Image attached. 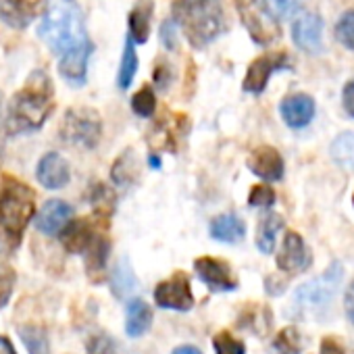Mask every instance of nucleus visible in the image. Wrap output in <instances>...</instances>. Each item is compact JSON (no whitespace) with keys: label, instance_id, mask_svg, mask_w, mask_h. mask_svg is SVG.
<instances>
[{"label":"nucleus","instance_id":"25","mask_svg":"<svg viewBox=\"0 0 354 354\" xmlns=\"http://www.w3.org/2000/svg\"><path fill=\"white\" fill-rule=\"evenodd\" d=\"M281 230H283V219L277 213H269V215H265L259 221V227H257V246H259V250L263 254L273 252L277 234Z\"/></svg>","mask_w":354,"mask_h":354},{"label":"nucleus","instance_id":"32","mask_svg":"<svg viewBox=\"0 0 354 354\" xmlns=\"http://www.w3.org/2000/svg\"><path fill=\"white\" fill-rule=\"evenodd\" d=\"M131 109L136 115L140 117H152L154 109H156V98H154V90L150 86H144L140 92L133 94L131 98Z\"/></svg>","mask_w":354,"mask_h":354},{"label":"nucleus","instance_id":"30","mask_svg":"<svg viewBox=\"0 0 354 354\" xmlns=\"http://www.w3.org/2000/svg\"><path fill=\"white\" fill-rule=\"evenodd\" d=\"M273 348L279 354H300V350H302V337H300L298 329L296 327H283L275 335Z\"/></svg>","mask_w":354,"mask_h":354},{"label":"nucleus","instance_id":"49","mask_svg":"<svg viewBox=\"0 0 354 354\" xmlns=\"http://www.w3.org/2000/svg\"><path fill=\"white\" fill-rule=\"evenodd\" d=\"M352 203H354V198H352Z\"/></svg>","mask_w":354,"mask_h":354},{"label":"nucleus","instance_id":"38","mask_svg":"<svg viewBox=\"0 0 354 354\" xmlns=\"http://www.w3.org/2000/svg\"><path fill=\"white\" fill-rule=\"evenodd\" d=\"M115 339L106 333H96L88 339V354H115Z\"/></svg>","mask_w":354,"mask_h":354},{"label":"nucleus","instance_id":"6","mask_svg":"<svg viewBox=\"0 0 354 354\" xmlns=\"http://www.w3.org/2000/svg\"><path fill=\"white\" fill-rule=\"evenodd\" d=\"M59 136L63 142L80 148H96L102 138V119L94 109L75 106L63 115Z\"/></svg>","mask_w":354,"mask_h":354},{"label":"nucleus","instance_id":"10","mask_svg":"<svg viewBox=\"0 0 354 354\" xmlns=\"http://www.w3.org/2000/svg\"><path fill=\"white\" fill-rule=\"evenodd\" d=\"M290 67V59L286 53H271L265 57H259L257 61H252V65L246 71L244 84L242 88L250 94H261L267 88L269 77L279 71V69H288Z\"/></svg>","mask_w":354,"mask_h":354},{"label":"nucleus","instance_id":"46","mask_svg":"<svg viewBox=\"0 0 354 354\" xmlns=\"http://www.w3.org/2000/svg\"><path fill=\"white\" fill-rule=\"evenodd\" d=\"M3 131H5V113H3V92H0V152H3V140H5Z\"/></svg>","mask_w":354,"mask_h":354},{"label":"nucleus","instance_id":"45","mask_svg":"<svg viewBox=\"0 0 354 354\" xmlns=\"http://www.w3.org/2000/svg\"><path fill=\"white\" fill-rule=\"evenodd\" d=\"M0 354H17L15 346L11 344V339L5 337V335H0Z\"/></svg>","mask_w":354,"mask_h":354},{"label":"nucleus","instance_id":"33","mask_svg":"<svg viewBox=\"0 0 354 354\" xmlns=\"http://www.w3.org/2000/svg\"><path fill=\"white\" fill-rule=\"evenodd\" d=\"M133 286H136V279L131 275V269L123 261L121 265H117V271H115V277H113V292L119 298H125L133 290Z\"/></svg>","mask_w":354,"mask_h":354},{"label":"nucleus","instance_id":"47","mask_svg":"<svg viewBox=\"0 0 354 354\" xmlns=\"http://www.w3.org/2000/svg\"><path fill=\"white\" fill-rule=\"evenodd\" d=\"M171 354H203L196 346H180V348H175Z\"/></svg>","mask_w":354,"mask_h":354},{"label":"nucleus","instance_id":"28","mask_svg":"<svg viewBox=\"0 0 354 354\" xmlns=\"http://www.w3.org/2000/svg\"><path fill=\"white\" fill-rule=\"evenodd\" d=\"M138 73V55L133 48V42L127 38L125 46H123V57H121V65H119V73H117V84L121 90H127L133 82Z\"/></svg>","mask_w":354,"mask_h":354},{"label":"nucleus","instance_id":"2","mask_svg":"<svg viewBox=\"0 0 354 354\" xmlns=\"http://www.w3.org/2000/svg\"><path fill=\"white\" fill-rule=\"evenodd\" d=\"M36 217V192L17 177L0 180V254H11Z\"/></svg>","mask_w":354,"mask_h":354},{"label":"nucleus","instance_id":"48","mask_svg":"<svg viewBox=\"0 0 354 354\" xmlns=\"http://www.w3.org/2000/svg\"><path fill=\"white\" fill-rule=\"evenodd\" d=\"M148 162H150L152 167H156V169H158V167H160V158H158V154H154V152H152V154H150V158H148Z\"/></svg>","mask_w":354,"mask_h":354},{"label":"nucleus","instance_id":"41","mask_svg":"<svg viewBox=\"0 0 354 354\" xmlns=\"http://www.w3.org/2000/svg\"><path fill=\"white\" fill-rule=\"evenodd\" d=\"M154 84L160 90H165L171 84V69H169V65H165V63L156 65V69H154Z\"/></svg>","mask_w":354,"mask_h":354},{"label":"nucleus","instance_id":"37","mask_svg":"<svg viewBox=\"0 0 354 354\" xmlns=\"http://www.w3.org/2000/svg\"><path fill=\"white\" fill-rule=\"evenodd\" d=\"M275 203V192L271 186H265V184H259L250 190V196H248V205L250 207H261V209H269L273 207Z\"/></svg>","mask_w":354,"mask_h":354},{"label":"nucleus","instance_id":"31","mask_svg":"<svg viewBox=\"0 0 354 354\" xmlns=\"http://www.w3.org/2000/svg\"><path fill=\"white\" fill-rule=\"evenodd\" d=\"M259 323H263L265 329L271 327V313H269L267 308H263V306H250V308L244 310L242 317H240V325H242V327H248V329H252V331H257V333H263V329H261Z\"/></svg>","mask_w":354,"mask_h":354},{"label":"nucleus","instance_id":"3","mask_svg":"<svg viewBox=\"0 0 354 354\" xmlns=\"http://www.w3.org/2000/svg\"><path fill=\"white\" fill-rule=\"evenodd\" d=\"M171 19L194 48H205L225 32V13L219 0H175Z\"/></svg>","mask_w":354,"mask_h":354},{"label":"nucleus","instance_id":"1","mask_svg":"<svg viewBox=\"0 0 354 354\" xmlns=\"http://www.w3.org/2000/svg\"><path fill=\"white\" fill-rule=\"evenodd\" d=\"M55 109V88L46 71H34L24 88L11 98L5 115V131L9 136L40 129Z\"/></svg>","mask_w":354,"mask_h":354},{"label":"nucleus","instance_id":"34","mask_svg":"<svg viewBox=\"0 0 354 354\" xmlns=\"http://www.w3.org/2000/svg\"><path fill=\"white\" fill-rule=\"evenodd\" d=\"M213 346H215V352L217 354H246V346L244 342L236 339L232 333L227 331H219L215 337H213Z\"/></svg>","mask_w":354,"mask_h":354},{"label":"nucleus","instance_id":"4","mask_svg":"<svg viewBox=\"0 0 354 354\" xmlns=\"http://www.w3.org/2000/svg\"><path fill=\"white\" fill-rule=\"evenodd\" d=\"M38 34L46 42V46L61 57L88 42L82 11L75 5L65 3V0H57L48 7Z\"/></svg>","mask_w":354,"mask_h":354},{"label":"nucleus","instance_id":"12","mask_svg":"<svg viewBox=\"0 0 354 354\" xmlns=\"http://www.w3.org/2000/svg\"><path fill=\"white\" fill-rule=\"evenodd\" d=\"M310 265V254L304 246V240L296 232H288L283 236L281 250L277 254V269L283 273H302Z\"/></svg>","mask_w":354,"mask_h":354},{"label":"nucleus","instance_id":"43","mask_svg":"<svg viewBox=\"0 0 354 354\" xmlns=\"http://www.w3.org/2000/svg\"><path fill=\"white\" fill-rule=\"evenodd\" d=\"M342 102H344V109L350 117H354V80L350 84H346L344 92H342Z\"/></svg>","mask_w":354,"mask_h":354},{"label":"nucleus","instance_id":"42","mask_svg":"<svg viewBox=\"0 0 354 354\" xmlns=\"http://www.w3.org/2000/svg\"><path fill=\"white\" fill-rule=\"evenodd\" d=\"M319 354H346V350H344V346H342L335 337H325V339L321 342Z\"/></svg>","mask_w":354,"mask_h":354},{"label":"nucleus","instance_id":"17","mask_svg":"<svg viewBox=\"0 0 354 354\" xmlns=\"http://www.w3.org/2000/svg\"><path fill=\"white\" fill-rule=\"evenodd\" d=\"M248 167L265 182H277L283 177V158L273 146H259L248 158Z\"/></svg>","mask_w":354,"mask_h":354},{"label":"nucleus","instance_id":"22","mask_svg":"<svg viewBox=\"0 0 354 354\" xmlns=\"http://www.w3.org/2000/svg\"><path fill=\"white\" fill-rule=\"evenodd\" d=\"M152 0H138L129 13V40L136 44H146L150 36V21H152Z\"/></svg>","mask_w":354,"mask_h":354},{"label":"nucleus","instance_id":"27","mask_svg":"<svg viewBox=\"0 0 354 354\" xmlns=\"http://www.w3.org/2000/svg\"><path fill=\"white\" fill-rule=\"evenodd\" d=\"M138 175V160L133 156L131 150H125L113 165V171H111V177L117 186H129Z\"/></svg>","mask_w":354,"mask_h":354},{"label":"nucleus","instance_id":"19","mask_svg":"<svg viewBox=\"0 0 354 354\" xmlns=\"http://www.w3.org/2000/svg\"><path fill=\"white\" fill-rule=\"evenodd\" d=\"M111 252V242L104 232L96 234L86 248V275L92 283H100L106 275V261Z\"/></svg>","mask_w":354,"mask_h":354},{"label":"nucleus","instance_id":"44","mask_svg":"<svg viewBox=\"0 0 354 354\" xmlns=\"http://www.w3.org/2000/svg\"><path fill=\"white\" fill-rule=\"evenodd\" d=\"M344 308H346V315H348V319L354 323V281L348 286V290H346V296H344Z\"/></svg>","mask_w":354,"mask_h":354},{"label":"nucleus","instance_id":"23","mask_svg":"<svg viewBox=\"0 0 354 354\" xmlns=\"http://www.w3.org/2000/svg\"><path fill=\"white\" fill-rule=\"evenodd\" d=\"M152 325V308L142 298H131L125 310V331L131 337L144 335Z\"/></svg>","mask_w":354,"mask_h":354},{"label":"nucleus","instance_id":"5","mask_svg":"<svg viewBox=\"0 0 354 354\" xmlns=\"http://www.w3.org/2000/svg\"><path fill=\"white\" fill-rule=\"evenodd\" d=\"M342 279H344V267L339 263H333L323 275L300 286L294 292V304H292L294 313L302 319L323 317L325 310L331 306L342 286Z\"/></svg>","mask_w":354,"mask_h":354},{"label":"nucleus","instance_id":"8","mask_svg":"<svg viewBox=\"0 0 354 354\" xmlns=\"http://www.w3.org/2000/svg\"><path fill=\"white\" fill-rule=\"evenodd\" d=\"M154 302L160 308L186 313L194 306V294L186 273L177 271L154 288Z\"/></svg>","mask_w":354,"mask_h":354},{"label":"nucleus","instance_id":"24","mask_svg":"<svg viewBox=\"0 0 354 354\" xmlns=\"http://www.w3.org/2000/svg\"><path fill=\"white\" fill-rule=\"evenodd\" d=\"M211 236L219 242H225V244H236V242H242L244 236H246V225L244 221L238 217V215H219L211 221V227H209Z\"/></svg>","mask_w":354,"mask_h":354},{"label":"nucleus","instance_id":"29","mask_svg":"<svg viewBox=\"0 0 354 354\" xmlns=\"http://www.w3.org/2000/svg\"><path fill=\"white\" fill-rule=\"evenodd\" d=\"M19 337L26 344L30 354H48L50 352V344H48V335L42 327L36 325H21L19 327Z\"/></svg>","mask_w":354,"mask_h":354},{"label":"nucleus","instance_id":"21","mask_svg":"<svg viewBox=\"0 0 354 354\" xmlns=\"http://www.w3.org/2000/svg\"><path fill=\"white\" fill-rule=\"evenodd\" d=\"M38 15V0H3L0 19L9 28L26 30Z\"/></svg>","mask_w":354,"mask_h":354},{"label":"nucleus","instance_id":"13","mask_svg":"<svg viewBox=\"0 0 354 354\" xmlns=\"http://www.w3.org/2000/svg\"><path fill=\"white\" fill-rule=\"evenodd\" d=\"M36 175L40 186L48 190H61L71 180V167L59 152H48L40 158Z\"/></svg>","mask_w":354,"mask_h":354},{"label":"nucleus","instance_id":"11","mask_svg":"<svg viewBox=\"0 0 354 354\" xmlns=\"http://www.w3.org/2000/svg\"><path fill=\"white\" fill-rule=\"evenodd\" d=\"M194 271L201 281H205L213 292H232L238 288V279L232 273V267L213 257H201L194 261Z\"/></svg>","mask_w":354,"mask_h":354},{"label":"nucleus","instance_id":"14","mask_svg":"<svg viewBox=\"0 0 354 354\" xmlns=\"http://www.w3.org/2000/svg\"><path fill=\"white\" fill-rule=\"evenodd\" d=\"M321 36H323V19L317 13H304L292 26V40L304 53L317 55L321 50Z\"/></svg>","mask_w":354,"mask_h":354},{"label":"nucleus","instance_id":"40","mask_svg":"<svg viewBox=\"0 0 354 354\" xmlns=\"http://www.w3.org/2000/svg\"><path fill=\"white\" fill-rule=\"evenodd\" d=\"M302 3V0H269V5L273 7V11H277L279 15H290L298 9V5Z\"/></svg>","mask_w":354,"mask_h":354},{"label":"nucleus","instance_id":"35","mask_svg":"<svg viewBox=\"0 0 354 354\" xmlns=\"http://www.w3.org/2000/svg\"><path fill=\"white\" fill-rule=\"evenodd\" d=\"M335 38L339 44L354 50V11H348L339 17L335 26Z\"/></svg>","mask_w":354,"mask_h":354},{"label":"nucleus","instance_id":"26","mask_svg":"<svg viewBox=\"0 0 354 354\" xmlns=\"http://www.w3.org/2000/svg\"><path fill=\"white\" fill-rule=\"evenodd\" d=\"M331 158L346 171L354 173V131L339 133L331 144Z\"/></svg>","mask_w":354,"mask_h":354},{"label":"nucleus","instance_id":"20","mask_svg":"<svg viewBox=\"0 0 354 354\" xmlns=\"http://www.w3.org/2000/svg\"><path fill=\"white\" fill-rule=\"evenodd\" d=\"M281 117L283 121L294 127V129H300V127H306L313 117H315V100L306 94H292L288 98L281 100Z\"/></svg>","mask_w":354,"mask_h":354},{"label":"nucleus","instance_id":"18","mask_svg":"<svg viewBox=\"0 0 354 354\" xmlns=\"http://www.w3.org/2000/svg\"><path fill=\"white\" fill-rule=\"evenodd\" d=\"M71 215H73V209L67 203L48 201L36 215V230L46 236H55L63 232V227L71 221Z\"/></svg>","mask_w":354,"mask_h":354},{"label":"nucleus","instance_id":"39","mask_svg":"<svg viewBox=\"0 0 354 354\" xmlns=\"http://www.w3.org/2000/svg\"><path fill=\"white\" fill-rule=\"evenodd\" d=\"M160 40H162L165 48L175 50V44H177V28H175L173 19H165L162 21V26H160Z\"/></svg>","mask_w":354,"mask_h":354},{"label":"nucleus","instance_id":"9","mask_svg":"<svg viewBox=\"0 0 354 354\" xmlns=\"http://www.w3.org/2000/svg\"><path fill=\"white\" fill-rule=\"evenodd\" d=\"M102 223L109 225V219L106 217H98L94 215L92 219H71L63 232H61V244L67 252H73V254H84L86 248L90 246V242L94 240L96 234L102 232Z\"/></svg>","mask_w":354,"mask_h":354},{"label":"nucleus","instance_id":"15","mask_svg":"<svg viewBox=\"0 0 354 354\" xmlns=\"http://www.w3.org/2000/svg\"><path fill=\"white\" fill-rule=\"evenodd\" d=\"M92 42L88 40L86 44L65 53L59 61V73L61 77L71 84V86H82L86 84V77H88V63H90V57H92Z\"/></svg>","mask_w":354,"mask_h":354},{"label":"nucleus","instance_id":"7","mask_svg":"<svg viewBox=\"0 0 354 354\" xmlns=\"http://www.w3.org/2000/svg\"><path fill=\"white\" fill-rule=\"evenodd\" d=\"M236 9L248 36L259 46H269L279 40V24L267 0H236Z\"/></svg>","mask_w":354,"mask_h":354},{"label":"nucleus","instance_id":"16","mask_svg":"<svg viewBox=\"0 0 354 354\" xmlns=\"http://www.w3.org/2000/svg\"><path fill=\"white\" fill-rule=\"evenodd\" d=\"M188 131V117L184 115H171L156 123L154 131H150V146L156 150H175Z\"/></svg>","mask_w":354,"mask_h":354},{"label":"nucleus","instance_id":"36","mask_svg":"<svg viewBox=\"0 0 354 354\" xmlns=\"http://www.w3.org/2000/svg\"><path fill=\"white\" fill-rule=\"evenodd\" d=\"M15 281H17L15 271L9 265H0V310H3L7 306V302L11 300Z\"/></svg>","mask_w":354,"mask_h":354}]
</instances>
